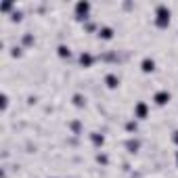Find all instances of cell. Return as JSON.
<instances>
[{
    "label": "cell",
    "mask_w": 178,
    "mask_h": 178,
    "mask_svg": "<svg viewBox=\"0 0 178 178\" xmlns=\"http://www.w3.org/2000/svg\"><path fill=\"white\" fill-rule=\"evenodd\" d=\"M168 101H170L168 92H157V94H155V103H157V105H166Z\"/></svg>",
    "instance_id": "3957f363"
},
{
    "label": "cell",
    "mask_w": 178,
    "mask_h": 178,
    "mask_svg": "<svg viewBox=\"0 0 178 178\" xmlns=\"http://www.w3.org/2000/svg\"><path fill=\"white\" fill-rule=\"evenodd\" d=\"M107 86L109 88H115L117 86V78L115 76H107Z\"/></svg>",
    "instance_id": "8992f818"
},
{
    "label": "cell",
    "mask_w": 178,
    "mask_h": 178,
    "mask_svg": "<svg viewBox=\"0 0 178 178\" xmlns=\"http://www.w3.org/2000/svg\"><path fill=\"white\" fill-rule=\"evenodd\" d=\"M174 143H178V132H176V134H174Z\"/></svg>",
    "instance_id": "8fae6325"
},
{
    "label": "cell",
    "mask_w": 178,
    "mask_h": 178,
    "mask_svg": "<svg viewBox=\"0 0 178 178\" xmlns=\"http://www.w3.org/2000/svg\"><path fill=\"white\" fill-rule=\"evenodd\" d=\"M59 55L61 57H69V48L67 46H59Z\"/></svg>",
    "instance_id": "9c48e42d"
},
{
    "label": "cell",
    "mask_w": 178,
    "mask_h": 178,
    "mask_svg": "<svg viewBox=\"0 0 178 178\" xmlns=\"http://www.w3.org/2000/svg\"><path fill=\"white\" fill-rule=\"evenodd\" d=\"M80 61H82V65H90V63H92V57H90V55H82Z\"/></svg>",
    "instance_id": "52a82bcc"
},
{
    "label": "cell",
    "mask_w": 178,
    "mask_h": 178,
    "mask_svg": "<svg viewBox=\"0 0 178 178\" xmlns=\"http://www.w3.org/2000/svg\"><path fill=\"white\" fill-rule=\"evenodd\" d=\"M76 11H78V15H80V17H86V13L90 11V4H88V2H78Z\"/></svg>",
    "instance_id": "7a4b0ae2"
},
{
    "label": "cell",
    "mask_w": 178,
    "mask_h": 178,
    "mask_svg": "<svg viewBox=\"0 0 178 178\" xmlns=\"http://www.w3.org/2000/svg\"><path fill=\"white\" fill-rule=\"evenodd\" d=\"M170 23V11L161 4V6H157V25L159 27H166Z\"/></svg>",
    "instance_id": "6da1fadb"
},
{
    "label": "cell",
    "mask_w": 178,
    "mask_h": 178,
    "mask_svg": "<svg viewBox=\"0 0 178 178\" xmlns=\"http://www.w3.org/2000/svg\"><path fill=\"white\" fill-rule=\"evenodd\" d=\"M136 115H138V117H145V115H147V105H145V103H138V105H136Z\"/></svg>",
    "instance_id": "5b68a950"
},
{
    "label": "cell",
    "mask_w": 178,
    "mask_h": 178,
    "mask_svg": "<svg viewBox=\"0 0 178 178\" xmlns=\"http://www.w3.org/2000/svg\"><path fill=\"white\" fill-rule=\"evenodd\" d=\"M92 141H94L97 145H103V136H99V134H94V136H92Z\"/></svg>",
    "instance_id": "30bf717a"
},
{
    "label": "cell",
    "mask_w": 178,
    "mask_h": 178,
    "mask_svg": "<svg viewBox=\"0 0 178 178\" xmlns=\"http://www.w3.org/2000/svg\"><path fill=\"white\" fill-rule=\"evenodd\" d=\"M153 67H155V63H153V59H145L143 61V71H153Z\"/></svg>",
    "instance_id": "277c9868"
},
{
    "label": "cell",
    "mask_w": 178,
    "mask_h": 178,
    "mask_svg": "<svg viewBox=\"0 0 178 178\" xmlns=\"http://www.w3.org/2000/svg\"><path fill=\"white\" fill-rule=\"evenodd\" d=\"M99 34H101V36H103V38H111V34H113V32H111V30H109V27H103V30H101V32H99Z\"/></svg>",
    "instance_id": "ba28073f"
}]
</instances>
